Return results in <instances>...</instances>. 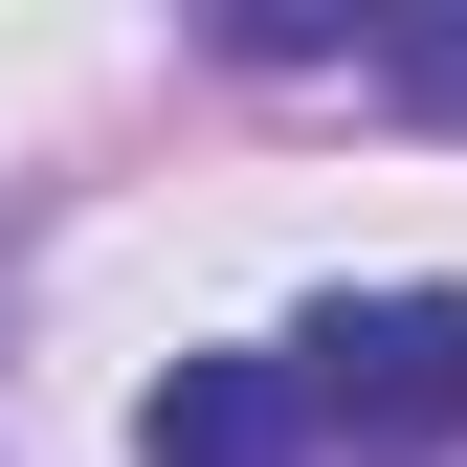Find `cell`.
I'll return each instance as SVG.
<instances>
[{"label":"cell","mask_w":467,"mask_h":467,"mask_svg":"<svg viewBox=\"0 0 467 467\" xmlns=\"http://www.w3.org/2000/svg\"><path fill=\"white\" fill-rule=\"evenodd\" d=\"M134 467H312V400H289V357H179L134 400Z\"/></svg>","instance_id":"7a4b0ae2"},{"label":"cell","mask_w":467,"mask_h":467,"mask_svg":"<svg viewBox=\"0 0 467 467\" xmlns=\"http://www.w3.org/2000/svg\"><path fill=\"white\" fill-rule=\"evenodd\" d=\"M379 89L423 111V134H467V23H379Z\"/></svg>","instance_id":"3957f363"},{"label":"cell","mask_w":467,"mask_h":467,"mask_svg":"<svg viewBox=\"0 0 467 467\" xmlns=\"http://www.w3.org/2000/svg\"><path fill=\"white\" fill-rule=\"evenodd\" d=\"M289 400L357 423L379 467L467 445V289H357V312H312V334H289Z\"/></svg>","instance_id":"6da1fadb"}]
</instances>
